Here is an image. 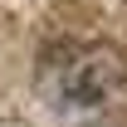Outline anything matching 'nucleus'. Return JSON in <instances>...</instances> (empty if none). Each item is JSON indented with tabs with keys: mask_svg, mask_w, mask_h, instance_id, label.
<instances>
[{
	"mask_svg": "<svg viewBox=\"0 0 127 127\" xmlns=\"http://www.w3.org/2000/svg\"><path fill=\"white\" fill-rule=\"evenodd\" d=\"M39 93L64 122L127 112V59L103 39H59L39 54Z\"/></svg>",
	"mask_w": 127,
	"mask_h": 127,
	"instance_id": "nucleus-1",
	"label": "nucleus"
}]
</instances>
